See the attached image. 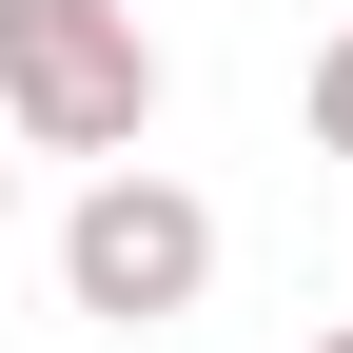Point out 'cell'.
Here are the masks:
<instances>
[{
	"mask_svg": "<svg viewBox=\"0 0 353 353\" xmlns=\"http://www.w3.org/2000/svg\"><path fill=\"white\" fill-rule=\"evenodd\" d=\"M0 138H39V157H138V138H157V39H138V0H0Z\"/></svg>",
	"mask_w": 353,
	"mask_h": 353,
	"instance_id": "6da1fadb",
	"label": "cell"
},
{
	"mask_svg": "<svg viewBox=\"0 0 353 353\" xmlns=\"http://www.w3.org/2000/svg\"><path fill=\"white\" fill-rule=\"evenodd\" d=\"M59 294H79L99 334H157V314H196V294H216V216L176 196V176H138V157H118L99 196L59 216Z\"/></svg>",
	"mask_w": 353,
	"mask_h": 353,
	"instance_id": "7a4b0ae2",
	"label": "cell"
},
{
	"mask_svg": "<svg viewBox=\"0 0 353 353\" xmlns=\"http://www.w3.org/2000/svg\"><path fill=\"white\" fill-rule=\"evenodd\" d=\"M0 216H20V157H0Z\"/></svg>",
	"mask_w": 353,
	"mask_h": 353,
	"instance_id": "277c9868",
	"label": "cell"
},
{
	"mask_svg": "<svg viewBox=\"0 0 353 353\" xmlns=\"http://www.w3.org/2000/svg\"><path fill=\"white\" fill-rule=\"evenodd\" d=\"M314 353H353V334H314Z\"/></svg>",
	"mask_w": 353,
	"mask_h": 353,
	"instance_id": "5b68a950",
	"label": "cell"
},
{
	"mask_svg": "<svg viewBox=\"0 0 353 353\" xmlns=\"http://www.w3.org/2000/svg\"><path fill=\"white\" fill-rule=\"evenodd\" d=\"M314 138L353 157V39H334V59H314Z\"/></svg>",
	"mask_w": 353,
	"mask_h": 353,
	"instance_id": "3957f363",
	"label": "cell"
}]
</instances>
